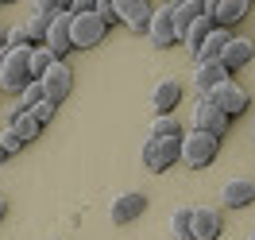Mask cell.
<instances>
[{
	"label": "cell",
	"mask_w": 255,
	"mask_h": 240,
	"mask_svg": "<svg viewBox=\"0 0 255 240\" xmlns=\"http://www.w3.org/2000/svg\"><path fill=\"white\" fill-rule=\"evenodd\" d=\"M143 209H147V198H143V194H139V190H124V194H116V198H112L109 217L116 225H128V221H135Z\"/></svg>",
	"instance_id": "cell-11"
},
{
	"label": "cell",
	"mask_w": 255,
	"mask_h": 240,
	"mask_svg": "<svg viewBox=\"0 0 255 240\" xmlns=\"http://www.w3.org/2000/svg\"><path fill=\"white\" fill-rule=\"evenodd\" d=\"M151 136L155 140H182V124L174 120V112L170 116H155L151 120Z\"/></svg>",
	"instance_id": "cell-22"
},
{
	"label": "cell",
	"mask_w": 255,
	"mask_h": 240,
	"mask_svg": "<svg viewBox=\"0 0 255 240\" xmlns=\"http://www.w3.org/2000/svg\"><path fill=\"white\" fill-rule=\"evenodd\" d=\"M70 89H74V74H70V66L54 62L47 74H43V93H47V101H50V105H62Z\"/></svg>",
	"instance_id": "cell-10"
},
{
	"label": "cell",
	"mask_w": 255,
	"mask_h": 240,
	"mask_svg": "<svg viewBox=\"0 0 255 240\" xmlns=\"http://www.w3.org/2000/svg\"><path fill=\"white\" fill-rule=\"evenodd\" d=\"M217 151H221V140L217 136H209V132H182V163L186 167H193V171H201V167H209V163L217 159Z\"/></svg>",
	"instance_id": "cell-2"
},
{
	"label": "cell",
	"mask_w": 255,
	"mask_h": 240,
	"mask_svg": "<svg viewBox=\"0 0 255 240\" xmlns=\"http://www.w3.org/2000/svg\"><path fill=\"white\" fill-rule=\"evenodd\" d=\"M201 8H205V16L213 19L217 27H224V31L248 16V0H201Z\"/></svg>",
	"instance_id": "cell-8"
},
{
	"label": "cell",
	"mask_w": 255,
	"mask_h": 240,
	"mask_svg": "<svg viewBox=\"0 0 255 240\" xmlns=\"http://www.w3.org/2000/svg\"><path fill=\"white\" fill-rule=\"evenodd\" d=\"M0 144H4V151H8V155H16L19 147H23V140H19V136L8 128V124H4V128H0Z\"/></svg>",
	"instance_id": "cell-27"
},
{
	"label": "cell",
	"mask_w": 255,
	"mask_h": 240,
	"mask_svg": "<svg viewBox=\"0 0 255 240\" xmlns=\"http://www.w3.org/2000/svg\"><path fill=\"white\" fill-rule=\"evenodd\" d=\"M8 128L16 132V136L23 140V144H27V140H35V136L43 132V124H39V120H35V116H31L27 109H16L12 116H8Z\"/></svg>",
	"instance_id": "cell-20"
},
{
	"label": "cell",
	"mask_w": 255,
	"mask_h": 240,
	"mask_svg": "<svg viewBox=\"0 0 255 240\" xmlns=\"http://www.w3.org/2000/svg\"><path fill=\"white\" fill-rule=\"evenodd\" d=\"M0 85H4V93H23L31 85V47H8Z\"/></svg>",
	"instance_id": "cell-1"
},
{
	"label": "cell",
	"mask_w": 255,
	"mask_h": 240,
	"mask_svg": "<svg viewBox=\"0 0 255 240\" xmlns=\"http://www.w3.org/2000/svg\"><path fill=\"white\" fill-rule=\"evenodd\" d=\"M97 16H101V23H105V27H112V23H116V4H112V0H97V8H93Z\"/></svg>",
	"instance_id": "cell-26"
},
{
	"label": "cell",
	"mask_w": 255,
	"mask_h": 240,
	"mask_svg": "<svg viewBox=\"0 0 255 240\" xmlns=\"http://www.w3.org/2000/svg\"><path fill=\"white\" fill-rule=\"evenodd\" d=\"M151 4L147 0H116V16H120V23H128L131 31L147 35V27H151Z\"/></svg>",
	"instance_id": "cell-12"
},
{
	"label": "cell",
	"mask_w": 255,
	"mask_h": 240,
	"mask_svg": "<svg viewBox=\"0 0 255 240\" xmlns=\"http://www.w3.org/2000/svg\"><path fill=\"white\" fill-rule=\"evenodd\" d=\"M221 202L228 209H244L255 202V178H228L221 190Z\"/></svg>",
	"instance_id": "cell-17"
},
{
	"label": "cell",
	"mask_w": 255,
	"mask_h": 240,
	"mask_svg": "<svg viewBox=\"0 0 255 240\" xmlns=\"http://www.w3.org/2000/svg\"><path fill=\"white\" fill-rule=\"evenodd\" d=\"M221 209L217 206H193L190 209V240H217L221 237Z\"/></svg>",
	"instance_id": "cell-7"
},
{
	"label": "cell",
	"mask_w": 255,
	"mask_h": 240,
	"mask_svg": "<svg viewBox=\"0 0 255 240\" xmlns=\"http://www.w3.org/2000/svg\"><path fill=\"white\" fill-rule=\"evenodd\" d=\"M4 54H8V50H0V70H4Z\"/></svg>",
	"instance_id": "cell-33"
},
{
	"label": "cell",
	"mask_w": 255,
	"mask_h": 240,
	"mask_svg": "<svg viewBox=\"0 0 255 240\" xmlns=\"http://www.w3.org/2000/svg\"><path fill=\"white\" fill-rule=\"evenodd\" d=\"M147 39H151L159 50H166V47H174V43H178V31H174V4H159V8L151 12Z\"/></svg>",
	"instance_id": "cell-5"
},
{
	"label": "cell",
	"mask_w": 255,
	"mask_h": 240,
	"mask_svg": "<svg viewBox=\"0 0 255 240\" xmlns=\"http://www.w3.org/2000/svg\"><path fill=\"white\" fill-rule=\"evenodd\" d=\"M54 62H58V58H54L47 47H31V81H43V74H47Z\"/></svg>",
	"instance_id": "cell-23"
},
{
	"label": "cell",
	"mask_w": 255,
	"mask_h": 240,
	"mask_svg": "<svg viewBox=\"0 0 255 240\" xmlns=\"http://www.w3.org/2000/svg\"><path fill=\"white\" fill-rule=\"evenodd\" d=\"M39 101H47V93H43V81H31V85H27L23 93H19V109H27V112H31Z\"/></svg>",
	"instance_id": "cell-25"
},
{
	"label": "cell",
	"mask_w": 255,
	"mask_h": 240,
	"mask_svg": "<svg viewBox=\"0 0 255 240\" xmlns=\"http://www.w3.org/2000/svg\"><path fill=\"white\" fill-rule=\"evenodd\" d=\"M4 159H8V151H4V144H0V163H4Z\"/></svg>",
	"instance_id": "cell-32"
},
{
	"label": "cell",
	"mask_w": 255,
	"mask_h": 240,
	"mask_svg": "<svg viewBox=\"0 0 255 240\" xmlns=\"http://www.w3.org/2000/svg\"><path fill=\"white\" fill-rule=\"evenodd\" d=\"M8 47H31V39H27V27L19 23V27H8Z\"/></svg>",
	"instance_id": "cell-28"
},
{
	"label": "cell",
	"mask_w": 255,
	"mask_h": 240,
	"mask_svg": "<svg viewBox=\"0 0 255 240\" xmlns=\"http://www.w3.org/2000/svg\"><path fill=\"white\" fill-rule=\"evenodd\" d=\"M193 128H197V132H209V136H217V140H221L224 128H228V116H224L213 101H197V109H193Z\"/></svg>",
	"instance_id": "cell-15"
},
{
	"label": "cell",
	"mask_w": 255,
	"mask_h": 240,
	"mask_svg": "<svg viewBox=\"0 0 255 240\" xmlns=\"http://www.w3.org/2000/svg\"><path fill=\"white\" fill-rule=\"evenodd\" d=\"M228 39H232V35L224 31V27H213V35H209L205 43H201V50L193 54V62H221V50L228 47Z\"/></svg>",
	"instance_id": "cell-19"
},
{
	"label": "cell",
	"mask_w": 255,
	"mask_h": 240,
	"mask_svg": "<svg viewBox=\"0 0 255 240\" xmlns=\"http://www.w3.org/2000/svg\"><path fill=\"white\" fill-rule=\"evenodd\" d=\"M248 240H255V233H252V237H248Z\"/></svg>",
	"instance_id": "cell-34"
},
{
	"label": "cell",
	"mask_w": 255,
	"mask_h": 240,
	"mask_svg": "<svg viewBox=\"0 0 255 240\" xmlns=\"http://www.w3.org/2000/svg\"><path fill=\"white\" fill-rule=\"evenodd\" d=\"M4 209H8V202H4V194H0V217H4Z\"/></svg>",
	"instance_id": "cell-31"
},
{
	"label": "cell",
	"mask_w": 255,
	"mask_h": 240,
	"mask_svg": "<svg viewBox=\"0 0 255 240\" xmlns=\"http://www.w3.org/2000/svg\"><path fill=\"white\" fill-rule=\"evenodd\" d=\"M174 163H182V140H155V136H147V144H143V167L147 171L162 175Z\"/></svg>",
	"instance_id": "cell-3"
},
{
	"label": "cell",
	"mask_w": 255,
	"mask_h": 240,
	"mask_svg": "<svg viewBox=\"0 0 255 240\" xmlns=\"http://www.w3.org/2000/svg\"><path fill=\"white\" fill-rule=\"evenodd\" d=\"M201 101H213V105L232 120V116H240V112L248 109V89H244L236 78H228L224 85H217V89H213L209 97H201Z\"/></svg>",
	"instance_id": "cell-4"
},
{
	"label": "cell",
	"mask_w": 255,
	"mask_h": 240,
	"mask_svg": "<svg viewBox=\"0 0 255 240\" xmlns=\"http://www.w3.org/2000/svg\"><path fill=\"white\" fill-rule=\"evenodd\" d=\"M0 50H8V27L0 23Z\"/></svg>",
	"instance_id": "cell-30"
},
{
	"label": "cell",
	"mask_w": 255,
	"mask_h": 240,
	"mask_svg": "<svg viewBox=\"0 0 255 240\" xmlns=\"http://www.w3.org/2000/svg\"><path fill=\"white\" fill-rule=\"evenodd\" d=\"M54 109H58V105H50V101H39V105H35V109H31V116H35V120H39V124H47L50 116H54Z\"/></svg>",
	"instance_id": "cell-29"
},
{
	"label": "cell",
	"mask_w": 255,
	"mask_h": 240,
	"mask_svg": "<svg viewBox=\"0 0 255 240\" xmlns=\"http://www.w3.org/2000/svg\"><path fill=\"white\" fill-rule=\"evenodd\" d=\"M170 237L174 240H190V209L186 206L174 209V217H170Z\"/></svg>",
	"instance_id": "cell-24"
},
{
	"label": "cell",
	"mask_w": 255,
	"mask_h": 240,
	"mask_svg": "<svg viewBox=\"0 0 255 240\" xmlns=\"http://www.w3.org/2000/svg\"><path fill=\"white\" fill-rule=\"evenodd\" d=\"M178 101H182V81L178 78H162L155 89H151V109L155 116H170L178 109Z\"/></svg>",
	"instance_id": "cell-14"
},
{
	"label": "cell",
	"mask_w": 255,
	"mask_h": 240,
	"mask_svg": "<svg viewBox=\"0 0 255 240\" xmlns=\"http://www.w3.org/2000/svg\"><path fill=\"white\" fill-rule=\"evenodd\" d=\"M228 78H232V74H228L221 62H197V66H193V89H197L201 97H209L217 85H224Z\"/></svg>",
	"instance_id": "cell-16"
},
{
	"label": "cell",
	"mask_w": 255,
	"mask_h": 240,
	"mask_svg": "<svg viewBox=\"0 0 255 240\" xmlns=\"http://www.w3.org/2000/svg\"><path fill=\"white\" fill-rule=\"evenodd\" d=\"M197 16H205L201 0H178V4H174V31H178V43H182V35L190 31V23H193Z\"/></svg>",
	"instance_id": "cell-18"
},
{
	"label": "cell",
	"mask_w": 255,
	"mask_h": 240,
	"mask_svg": "<svg viewBox=\"0 0 255 240\" xmlns=\"http://www.w3.org/2000/svg\"><path fill=\"white\" fill-rule=\"evenodd\" d=\"M213 27H217V23H213L209 16H197V19L190 23V31L182 35V43L190 47V54H197V50H201V43H205L209 35H213Z\"/></svg>",
	"instance_id": "cell-21"
},
{
	"label": "cell",
	"mask_w": 255,
	"mask_h": 240,
	"mask_svg": "<svg viewBox=\"0 0 255 240\" xmlns=\"http://www.w3.org/2000/svg\"><path fill=\"white\" fill-rule=\"evenodd\" d=\"M105 23H101V16L97 12H85V16H74V23H70V39H74V47L78 50H89L97 47L101 39H105Z\"/></svg>",
	"instance_id": "cell-6"
},
{
	"label": "cell",
	"mask_w": 255,
	"mask_h": 240,
	"mask_svg": "<svg viewBox=\"0 0 255 240\" xmlns=\"http://www.w3.org/2000/svg\"><path fill=\"white\" fill-rule=\"evenodd\" d=\"M70 23H74V16H70V12H58V16L50 19L47 43H43V47H47L50 54L58 58V62H62V58L70 54V50H74V39H70Z\"/></svg>",
	"instance_id": "cell-9"
},
{
	"label": "cell",
	"mask_w": 255,
	"mask_h": 240,
	"mask_svg": "<svg viewBox=\"0 0 255 240\" xmlns=\"http://www.w3.org/2000/svg\"><path fill=\"white\" fill-rule=\"evenodd\" d=\"M252 58H255V43H252V39H244V35H232V39H228V47L221 50V66L228 70V74L244 70Z\"/></svg>",
	"instance_id": "cell-13"
}]
</instances>
